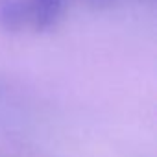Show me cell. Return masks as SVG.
<instances>
[{
    "label": "cell",
    "mask_w": 157,
    "mask_h": 157,
    "mask_svg": "<svg viewBox=\"0 0 157 157\" xmlns=\"http://www.w3.org/2000/svg\"><path fill=\"white\" fill-rule=\"evenodd\" d=\"M65 0H21L15 13V26H32L35 30L50 28L63 11Z\"/></svg>",
    "instance_id": "obj_1"
}]
</instances>
